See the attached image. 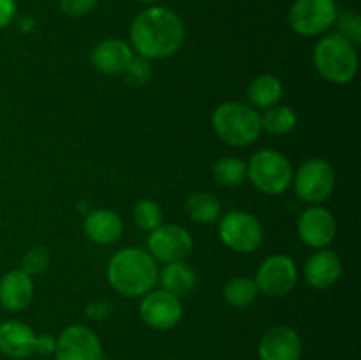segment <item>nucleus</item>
Instances as JSON below:
<instances>
[{
	"instance_id": "31",
	"label": "nucleus",
	"mask_w": 361,
	"mask_h": 360,
	"mask_svg": "<svg viewBox=\"0 0 361 360\" xmlns=\"http://www.w3.org/2000/svg\"><path fill=\"white\" fill-rule=\"evenodd\" d=\"M85 313L90 320H106L113 313V304L108 302V300H94V302L88 304Z\"/></svg>"
},
{
	"instance_id": "33",
	"label": "nucleus",
	"mask_w": 361,
	"mask_h": 360,
	"mask_svg": "<svg viewBox=\"0 0 361 360\" xmlns=\"http://www.w3.org/2000/svg\"><path fill=\"white\" fill-rule=\"evenodd\" d=\"M55 342L56 339L51 337L49 334L37 335V337H35V353L41 356L53 355V352H55Z\"/></svg>"
},
{
	"instance_id": "34",
	"label": "nucleus",
	"mask_w": 361,
	"mask_h": 360,
	"mask_svg": "<svg viewBox=\"0 0 361 360\" xmlns=\"http://www.w3.org/2000/svg\"><path fill=\"white\" fill-rule=\"evenodd\" d=\"M137 2H141V4H155V2H159V0H137Z\"/></svg>"
},
{
	"instance_id": "32",
	"label": "nucleus",
	"mask_w": 361,
	"mask_h": 360,
	"mask_svg": "<svg viewBox=\"0 0 361 360\" xmlns=\"http://www.w3.org/2000/svg\"><path fill=\"white\" fill-rule=\"evenodd\" d=\"M16 0H0V28H6L16 18Z\"/></svg>"
},
{
	"instance_id": "6",
	"label": "nucleus",
	"mask_w": 361,
	"mask_h": 360,
	"mask_svg": "<svg viewBox=\"0 0 361 360\" xmlns=\"http://www.w3.org/2000/svg\"><path fill=\"white\" fill-rule=\"evenodd\" d=\"M338 7L335 0H295L288 20L293 30L303 37H316L335 25Z\"/></svg>"
},
{
	"instance_id": "22",
	"label": "nucleus",
	"mask_w": 361,
	"mask_h": 360,
	"mask_svg": "<svg viewBox=\"0 0 361 360\" xmlns=\"http://www.w3.org/2000/svg\"><path fill=\"white\" fill-rule=\"evenodd\" d=\"M185 214L197 224H210L221 217V201L210 193H194L185 200Z\"/></svg>"
},
{
	"instance_id": "9",
	"label": "nucleus",
	"mask_w": 361,
	"mask_h": 360,
	"mask_svg": "<svg viewBox=\"0 0 361 360\" xmlns=\"http://www.w3.org/2000/svg\"><path fill=\"white\" fill-rule=\"evenodd\" d=\"M55 360H104L99 335L85 325H69L55 342Z\"/></svg>"
},
{
	"instance_id": "1",
	"label": "nucleus",
	"mask_w": 361,
	"mask_h": 360,
	"mask_svg": "<svg viewBox=\"0 0 361 360\" xmlns=\"http://www.w3.org/2000/svg\"><path fill=\"white\" fill-rule=\"evenodd\" d=\"M130 48L148 60L175 55L185 41V25L169 7L150 6L141 11L130 25Z\"/></svg>"
},
{
	"instance_id": "12",
	"label": "nucleus",
	"mask_w": 361,
	"mask_h": 360,
	"mask_svg": "<svg viewBox=\"0 0 361 360\" xmlns=\"http://www.w3.org/2000/svg\"><path fill=\"white\" fill-rule=\"evenodd\" d=\"M140 316L154 330H171L183 318L182 300L164 289H150L141 296Z\"/></svg>"
},
{
	"instance_id": "20",
	"label": "nucleus",
	"mask_w": 361,
	"mask_h": 360,
	"mask_svg": "<svg viewBox=\"0 0 361 360\" xmlns=\"http://www.w3.org/2000/svg\"><path fill=\"white\" fill-rule=\"evenodd\" d=\"M157 282H161L164 292L182 299L194 292L197 279L196 272L185 261H173V263H166L164 268L159 270Z\"/></svg>"
},
{
	"instance_id": "17",
	"label": "nucleus",
	"mask_w": 361,
	"mask_h": 360,
	"mask_svg": "<svg viewBox=\"0 0 361 360\" xmlns=\"http://www.w3.org/2000/svg\"><path fill=\"white\" fill-rule=\"evenodd\" d=\"M35 337L30 327L20 320L0 323V353L13 360H25L35 353Z\"/></svg>"
},
{
	"instance_id": "14",
	"label": "nucleus",
	"mask_w": 361,
	"mask_h": 360,
	"mask_svg": "<svg viewBox=\"0 0 361 360\" xmlns=\"http://www.w3.org/2000/svg\"><path fill=\"white\" fill-rule=\"evenodd\" d=\"M302 352V337L289 325H275L268 328L257 344L259 360H300Z\"/></svg>"
},
{
	"instance_id": "25",
	"label": "nucleus",
	"mask_w": 361,
	"mask_h": 360,
	"mask_svg": "<svg viewBox=\"0 0 361 360\" xmlns=\"http://www.w3.org/2000/svg\"><path fill=\"white\" fill-rule=\"evenodd\" d=\"M214 179L224 187H236L247 180V162L235 155L219 159L214 164Z\"/></svg>"
},
{
	"instance_id": "29",
	"label": "nucleus",
	"mask_w": 361,
	"mask_h": 360,
	"mask_svg": "<svg viewBox=\"0 0 361 360\" xmlns=\"http://www.w3.org/2000/svg\"><path fill=\"white\" fill-rule=\"evenodd\" d=\"M48 265H49L48 249H46V247L37 246V247H32V249L25 254L21 270L27 272L28 275H37V274H42V272L48 268Z\"/></svg>"
},
{
	"instance_id": "16",
	"label": "nucleus",
	"mask_w": 361,
	"mask_h": 360,
	"mask_svg": "<svg viewBox=\"0 0 361 360\" xmlns=\"http://www.w3.org/2000/svg\"><path fill=\"white\" fill-rule=\"evenodd\" d=\"M34 279L27 272L16 268L0 279V306L11 313H20L30 306L34 299Z\"/></svg>"
},
{
	"instance_id": "15",
	"label": "nucleus",
	"mask_w": 361,
	"mask_h": 360,
	"mask_svg": "<svg viewBox=\"0 0 361 360\" xmlns=\"http://www.w3.org/2000/svg\"><path fill=\"white\" fill-rule=\"evenodd\" d=\"M134 56V49L122 39H104L97 42L90 53V62L102 74H123Z\"/></svg>"
},
{
	"instance_id": "21",
	"label": "nucleus",
	"mask_w": 361,
	"mask_h": 360,
	"mask_svg": "<svg viewBox=\"0 0 361 360\" xmlns=\"http://www.w3.org/2000/svg\"><path fill=\"white\" fill-rule=\"evenodd\" d=\"M282 92H284V88H282L281 80L277 76L259 74L247 87V99H249V104L259 112V109H268L279 104Z\"/></svg>"
},
{
	"instance_id": "5",
	"label": "nucleus",
	"mask_w": 361,
	"mask_h": 360,
	"mask_svg": "<svg viewBox=\"0 0 361 360\" xmlns=\"http://www.w3.org/2000/svg\"><path fill=\"white\" fill-rule=\"evenodd\" d=\"M247 176L263 194L279 196L291 187L293 166L279 150L261 148L247 162Z\"/></svg>"
},
{
	"instance_id": "24",
	"label": "nucleus",
	"mask_w": 361,
	"mask_h": 360,
	"mask_svg": "<svg viewBox=\"0 0 361 360\" xmlns=\"http://www.w3.org/2000/svg\"><path fill=\"white\" fill-rule=\"evenodd\" d=\"M296 124H298V116H296L295 109L289 106L275 104L264 109L261 115V129L274 136H284V134L293 133Z\"/></svg>"
},
{
	"instance_id": "27",
	"label": "nucleus",
	"mask_w": 361,
	"mask_h": 360,
	"mask_svg": "<svg viewBox=\"0 0 361 360\" xmlns=\"http://www.w3.org/2000/svg\"><path fill=\"white\" fill-rule=\"evenodd\" d=\"M123 76H126L127 83L133 85V87H143V85H147L152 78L150 60L145 59V56L134 55L129 66H127V69L123 71Z\"/></svg>"
},
{
	"instance_id": "2",
	"label": "nucleus",
	"mask_w": 361,
	"mask_h": 360,
	"mask_svg": "<svg viewBox=\"0 0 361 360\" xmlns=\"http://www.w3.org/2000/svg\"><path fill=\"white\" fill-rule=\"evenodd\" d=\"M109 286L123 296H143L157 284V261L140 247H126L109 260L106 270Z\"/></svg>"
},
{
	"instance_id": "19",
	"label": "nucleus",
	"mask_w": 361,
	"mask_h": 360,
	"mask_svg": "<svg viewBox=\"0 0 361 360\" xmlns=\"http://www.w3.org/2000/svg\"><path fill=\"white\" fill-rule=\"evenodd\" d=\"M85 235L99 246H109L122 236L123 222L115 210L97 208L85 217Z\"/></svg>"
},
{
	"instance_id": "7",
	"label": "nucleus",
	"mask_w": 361,
	"mask_h": 360,
	"mask_svg": "<svg viewBox=\"0 0 361 360\" xmlns=\"http://www.w3.org/2000/svg\"><path fill=\"white\" fill-rule=\"evenodd\" d=\"M293 184L298 198L305 203L319 205L334 194L335 172L334 166L319 157L309 159L293 173Z\"/></svg>"
},
{
	"instance_id": "30",
	"label": "nucleus",
	"mask_w": 361,
	"mask_h": 360,
	"mask_svg": "<svg viewBox=\"0 0 361 360\" xmlns=\"http://www.w3.org/2000/svg\"><path fill=\"white\" fill-rule=\"evenodd\" d=\"M97 6V0H60V9L71 18H83Z\"/></svg>"
},
{
	"instance_id": "13",
	"label": "nucleus",
	"mask_w": 361,
	"mask_h": 360,
	"mask_svg": "<svg viewBox=\"0 0 361 360\" xmlns=\"http://www.w3.org/2000/svg\"><path fill=\"white\" fill-rule=\"evenodd\" d=\"M296 229L305 246L312 249H326L337 236V221L330 210L314 205L300 214Z\"/></svg>"
},
{
	"instance_id": "26",
	"label": "nucleus",
	"mask_w": 361,
	"mask_h": 360,
	"mask_svg": "<svg viewBox=\"0 0 361 360\" xmlns=\"http://www.w3.org/2000/svg\"><path fill=\"white\" fill-rule=\"evenodd\" d=\"M133 217L136 224L145 232H152L162 224L161 205L154 200H141L134 205Z\"/></svg>"
},
{
	"instance_id": "35",
	"label": "nucleus",
	"mask_w": 361,
	"mask_h": 360,
	"mask_svg": "<svg viewBox=\"0 0 361 360\" xmlns=\"http://www.w3.org/2000/svg\"><path fill=\"white\" fill-rule=\"evenodd\" d=\"M173 360H176V359H173Z\"/></svg>"
},
{
	"instance_id": "23",
	"label": "nucleus",
	"mask_w": 361,
	"mask_h": 360,
	"mask_svg": "<svg viewBox=\"0 0 361 360\" xmlns=\"http://www.w3.org/2000/svg\"><path fill=\"white\" fill-rule=\"evenodd\" d=\"M222 295L224 300L235 309H245L250 304L256 300V296L259 295V289H257L256 281L252 277H247V275H236L231 277L222 288Z\"/></svg>"
},
{
	"instance_id": "3",
	"label": "nucleus",
	"mask_w": 361,
	"mask_h": 360,
	"mask_svg": "<svg viewBox=\"0 0 361 360\" xmlns=\"http://www.w3.org/2000/svg\"><path fill=\"white\" fill-rule=\"evenodd\" d=\"M212 127L221 141L229 147L243 148L261 136V113L247 102L228 101L212 113Z\"/></svg>"
},
{
	"instance_id": "18",
	"label": "nucleus",
	"mask_w": 361,
	"mask_h": 360,
	"mask_svg": "<svg viewBox=\"0 0 361 360\" xmlns=\"http://www.w3.org/2000/svg\"><path fill=\"white\" fill-rule=\"evenodd\" d=\"M305 281L309 282L312 288L317 289H326L334 286L335 282L341 279L342 275V261L334 251L326 249H317L312 253L307 260L305 268Z\"/></svg>"
},
{
	"instance_id": "8",
	"label": "nucleus",
	"mask_w": 361,
	"mask_h": 360,
	"mask_svg": "<svg viewBox=\"0 0 361 360\" xmlns=\"http://www.w3.org/2000/svg\"><path fill=\"white\" fill-rule=\"evenodd\" d=\"M219 236L222 244L235 253H254L263 244V226L256 215L233 210L222 215L219 222Z\"/></svg>"
},
{
	"instance_id": "4",
	"label": "nucleus",
	"mask_w": 361,
	"mask_h": 360,
	"mask_svg": "<svg viewBox=\"0 0 361 360\" xmlns=\"http://www.w3.org/2000/svg\"><path fill=\"white\" fill-rule=\"evenodd\" d=\"M317 73L334 85H345L358 73L356 46L338 32L328 34L317 41L312 52Z\"/></svg>"
},
{
	"instance_id": "28",
	"label": "nucleus",
	"mask_w": 361,
	"mask_h": 360,
	"mask_svg": "<svg viewBox=\"0 0 361 360\" xmlns=\"http://www.w3.org/2000/svg\"><path fill=\"white\" fill-rule=\"evenodd\" d=\"M338 34L348 37L353 44H358L361 41V20L356 13L353 11H345V13H338L337 21Z\"/></svg>"
},
{
	"instance_id": "10",
	"label": "nucleus",
	"mask_w": 361,
	"mask_h": 360,
	"mask_svg": "<svg viewBox=\"0 0 361 360\" xmlns=\"http://www.w3.org/2000/svg\"><path fill=\"white\" fill-rule=\"evenodd\" d=\"M148 254L155 261L173 263V261H185L192 253L194 240L189 229L178 224H161L152 229L148 236Z\"/></svg>"
},
{
	"instance_id": "11",
	"label": "nucleus",
	"mask_w": 361,
	"mask_h": 360,
	"mask_svg": "<svg viewBox=\"0 0 361 360\" xmlns=\"http://www.w3.org/2000/svg\"><path fill=\"white\" fill-rule=\"evenodd\" d=\"M254 281L263 295L284 296L291 293V289L296 286L298 268L293 258L286 254H274L259 265Z\"/></svg>"
}]
</instances>
